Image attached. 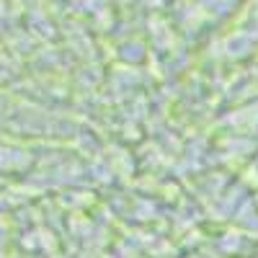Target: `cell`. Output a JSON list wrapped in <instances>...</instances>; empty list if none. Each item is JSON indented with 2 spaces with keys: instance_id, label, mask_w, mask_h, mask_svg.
Segmentation results:
<instances>
[{
  "instance_id": "6da1fadb",
  "label": "cell",
  "mask_w": 258,
  "mask_h": 258,
  "mask_svg": "<svg viewBox=\"0 0 258 258\" xmlns=\"http://www.w3.org/2000/svg\"><path fill=\"white\" fill-rule=\"evenodd\" d=\"M248 258H258V250H253V253H250V255H248Z\"/></svg>"
}]
</instances>
